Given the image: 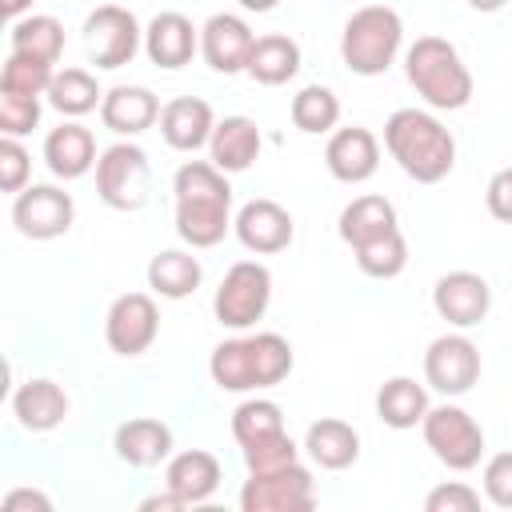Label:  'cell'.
<instances>
[{
  "mask_svg": "<svg viewBox=\"0 0 512 512\" xmlns=\"http://www.w3.org/2000/svg\"><path fill=\"white\" fill-rule=\"evenodd\" d=\"M212 128H216V116H212V104L200 100V96H176L160 108V136L168 148L176 152H196L212 140Z\"/></svg>",
  "mask_w": 512,
  "mask_h": 512,
  "instance_id": "20",
  "label": "cell"
},
{
  "mask_svg": "<svg viewBox=\"0 0 512 512\" xmlns=\"http://www.w3.org/2000/svg\"><path fill=\"white\" fill-rule=\"evenodd\" d=\"M100 120L116 136H140L160 120V100L144 84H116L100 100Z\"/></svg>",
  "mask_w": 512,
  "mask_h": 512,
  "instance_id": "21",
  "label": "cell"
},
{
  "mask_svg": "<svg viewBox=\"0 0 512 512\" xmlns=\"http://www.w3.org/2000/svg\"><path fill=\"white\" fill-rule=\"evenodd\" d=\"M240 508L244 512H308L316 508V480L300 460L272 472H248L240 488Z\"/></svg>",
  "mask_w": 512,
  "mask_h": 512,
  "instance_id": "9",
  "label": "cell"
},
{
  "mask_svg": "<svg viewBox=\"0 0 512 512\" xmlns=\"http://www.w3.org/2000/svg\"><path fill=\"white\" fill-rule=\"evenodd\" d=\"M204 280V268L192 252H180V248H164L148 260V288L164 300H184L200 288Z\"/></svg>",
  "mask_w": 512,
  "mask_h": 512,
  "instance_id": "29",
  "label": "cell"
},
{
  "mask_svg": "<svg viewBox=\"0 0 512 512\" xmlns=\"http://www.w3.org/2000/svg\"><path fill=\"white\" fill-rule=\"evenodd\" d=\"M32 176V156L20 144V136H0V188L4 192H24Z\"/></svg>",
  "mask_w": 512,
  "mask_h": 512,
  "instance_id": "39",
  "label": "cell"
},
{
  "mask_svg": "<svg viewBox=\"0 0 512 512\" xmlns=\"http://www.w3.org/2000/svg\"><path fill=\"white\" fill-rule=\"evenodd\" d=\"M148 188H152V168H148V152L132 140H120L112 148L100 152L96 160V196L116 208V212H136L148 204Z\"/></svg>",
  "mask_w": 512,
  "mask_h": 512,
  "instance_id": "6",
  "label": "cell"
},
{
  "mask_svg": "<svg viewBox=\"0 0 512 512\" xmlns=\"http://www.w3.org/2000/svg\"><path fill=\"white\" fill-rule=\"evenodd\" d=\"M280 0H240V8H248V12H272Z\"/></svg>",
  "mask_w": 512,
  "mask_h": 512,
  "instance_id": "45",
  "label": "cell"
},
{
  "mask_svg": "<svg viewBox=\"0 0 512 512\" xmlns=\"http://www.w3.org/2000/svg\"><path fill=\"white\" fill-rule=\"evenodd\" d=\"M200 48V32L192 28V20L184 12H156L152 24L144 28V52L156 68H184Z\"/></svg>",
  "mask_w": 512,
  "mask_h": 512,
  "instance_id": "18",
  "label": "cell"
},
{
  "mask_svg": "<svg viewBox=\"0 0 512 512\" xmlns=\"http://www.w3.org/2000/svg\"><path fill=\"white\" fill-rule=\"evenodd\" d=\"M484 496L496 508H512V452H496L484 464Z\"/></svg>",
  "mask_w": 512,
  "mask_h": 512,
  "instance_id": "41",
  "label": "cell"
},
{
  "mask_svg": "<svg viewBox=\"0 0 512 512\" xmlns=\"http://www.w3.org/2000/svg\"><path fill=\"white\" fill-rule=\"evenodd\" d=\"M424 380L444 396H464L480 380V348L460 332L436 336L424 352Z\"/></svg>",
  "mask_w": 512,
  "mask_h": 512,
  "instance_id": "13",
  "label": "cell"
},
{
  "mask_svg": "<svg viewBox=\"0 0 512 512\" xmlns=\"http://www.w3.org/2000/svg\"><path fill=\"white\" fill-rule=\"evenodd\" d=\"M36 124H40V96L0 92V132L4 136H28Z\"/></svg>",
  "mask_w": 512,
  "mask_h": 512,
  "instance_id": "38",
  "label": "cell"
},
{
  "mask_svg": "<svg viewBox=\"0 0 512 512\" xmlns=\"http://www.w3.org/2000/svg\"><path fill=\"white\" fill-rule=\"evenodd\" d=\"M404 44V20L388 4H368L356 8L344 20L340 32V56L356 76H380L392 68L396 52Z\"/></svg>",
  "mask_w": 512,
  "mask_h": 512,
  "instance_id": "5",
  "label": "cell"
},
{
  "mask_svg": "<svg viewBox=\"0 0 512 512\" xmlns=\"http://www.w3.org/2000/svg\"><path fill=\"white\" fill-rule=\"evenodd\" d=\"M232 232H236V240H240L248 252L272 256V252H284V248L292 244L296 224H292V212H288L284 204L260 196V200H248V204L236 212Z\"/></svg>",
  "mask_w": 512,
  "mask_h": 512,
  "instance_id": "14",
  "label": "cell"
},
{
  "mask_svg": "<svg viewBox=\"0 0 512 512\" xmlns=\"http://www.w3.org/2000/svg\"><path fill=\"white\" fill-rule=\"evenodd\" d=\"M160 336V308L148 292H124L104 316V340L116 356H140Z\"/></svg>",
  "mask_w": 512,
  "mask_h": 512,
  "instance_id": "11",
  "label": "cell"
},
{
  "mask_svg": "<svg viewBox=\"0 0 512 512\" xmlns=\"http://www.w3.org/2000/svg\"><path fill=\"white\" fill-rule=\"evenodd\" d=\"M164 488L184 504H204L212 500V492L220 488V460L204 448H188V452H176L168 456V468H164Z\"/></svg>",
  "mask_w": 512,
  "mask_h": 512,
  "instance_id": "19",
  "label": "cell"
},
{
  "mask_svg": "<svg viewBox=\"0 0 512 512\" xmlns=\"http://www.w3.org/2000/svg\"><path fill=\"white\" fill-rule=\"evenodd\" d=\"M352 256H356V264H360L364 276H372V280H392V276H400V272L408 268V240H404V232L396 228V232H388V236H380V240H368V244L352 248Z\"/></svg>",
  "mask_w": 512,
  "mask_h": 512,
  "instance_id": "34",
  "label": "cell"
},
{
  "mask_svg": "<svg viewBox=\"0 0 512 512\" xmlns=\"http://www.w3.org/2000/svg\"><path fill=\"white\" fill-rule=\"evenodd\" d=\"M324 164L328 172L340 180V184H364L376 168H380V140L352 124V128H336L328 136V148H324Z\"/></svg>",
  "mask_w": 512,
  "mask_h": 512,
  "instance_id": "17",
  "label": "cell"
},
{
  "mask_svg": "<svg viewBox=\"0 0 512 512\" xmlns=\"http://www.w3.org/2000/svg\"><path fill=\"white\" fill-rule=\"evenodd\" d=\"M100 100H104V92H100V84H96V76H92L88 68H64V72H56L52 84H48V104H52L60 116H84V112H92Z\"/></svg>",
  "mask_w": 512,
  "mask_h": 512,
  "instance_id": "32",
  "label": "cell"
},
{
  "mask_svg": "<svg viewBox=\"0 0 512 512\" xmlns=\"http://www.w3.org/2000/svg\"><path fill=\"white\" fill-rule=\"evenodd\" d=\"M144 32L140 20L124 4H100L84 20V52L96 68H124L140 52Z\"/></svg>",
  "mask_w": 512,
  "mask_h": 512,
  "instance_id": "10",
  "label": "cell"
},
{
  "mask_svg": "<svg viewBox=\"0 0 512 512\" xmlns=\"http://www.w3.org/2000/svg\"><path fill=\"white\" fill-rule=\"evenodd\" d=\"M260 128L256 120L248 116H224L216 120L212 128V140H208V152H212V164L220 172H248L260 156Z\"/></svg>",
  "mask_w": 512,
  "mask_h": 512,
  "instance_id": "26",
  "label": "cell"
},
{
  "mask_svg": "<svg viewBox=\"0 0 512 512\" xmlns=\"http://www.w3.org/2000/svg\"><path fill=\"white\" fill-rule=\"evenodd\" d=\"M268 300H272V272L260 260H236L212 296V312L224 328L244 332L268 312Z\"/></svg>",
  "mask_w": 512,
  "mask_h": 512,
  "instance_id": "8",
  "label": "cell"
},
{
  "mask_svg": "<svg viewBox=\"0 0 512 512\" xmlns=\"http://www.w3.org/2000/svg\"><path fill=\"white\" fill-rule=\"evenodd\" d=\"M252 44H256V32L240 16H232V12H216L200 28V52H204L208 68L212 72H224V76L248 72Z\"/></svg>",
  "mask_w": 512,
  "mask_h": 512,
  "instance_id": "16",
  "label": "cell"
},
{
  "mask_svg": "<svg viewBox=\"0 0 512 512\" xmlns=\"http://www.w3.org/2000/svg\"><path fill=\"white\" fill-rule=\"evenodd\" d=\"M484 204L500 224H512V168H500L488 188H484Z\"/></svg>",
  "mask_w": 512,
  "mask_h": 512,
  "instance_id": "42",
  "label": "cell"
},
{
  "mask_svg": "<svg viewBox=\"0 0 512 512\" xmlns=\"http://www.w3.org/2000/svg\"><path fill=\"white\" fill-rule=\"evenodd\" d=\"M468 4H472L476 12H500V8L508 4V0H468Z\"/></svg>",
  "mask_w": 512,
  "mask_h": 512,
  "instance_id": "46",
  "label": "cell"
},
{
  "mask_svg": "<svg viewBox=\"0 0 512 512\" xmlns=\"http://www.w3.org/2000/svg\"><path fill=\"white\" fill-rule=\"evenodd\" d=\"M300 460V448L288 432H276V436H264L256 444H244V464L248 472H272V468H284V464H296Z\"/></svg>",
  "mask_w": 512,
  "mask_h": 512,
  "instance_id": "37",
  "label": "cell"
},
{
  "mask_svg": "<svg viewBox=\"0 0 512 512\" xmlns=\"http://www.w3.org/2000/svg\"><path fill=\"white\" fill-rule=\"evenodd\" d=\"M140 508H144V512H156V508H184V504L164 488V496H148V500H140Z\"/></svg>",
  "mask_w": 512,
  "mask_h": 512,
  "instance_id": "44",
  "label": "cell"
},
{
  "mask_svg": "<svg viewBox=\"0 0 512 512\" xmlns=\"http://www.w3.org/2000/svg\"><path fill=\"white\" fill-rule=\"evenodd\" d=\"M20 508H40V512H52V500L36 488H12L4 496V512H20Z\"/></svg>",
  "mask_w": 512,
  "mask_h": 512,
  "instance_id": "43",
  "label": "cell"
},
{
  "mask_svg": "<svg viewBox=\"0 0 512 512\" xmlns=\"http://www.w3.org/2000/svg\"><path fill=\"white\" fill-rule=\"evenodd\" d=\"M404 72L416 96L436 112H456L472 100V72L444 36H420L404 52Z\"/></svg>",
  "mask_w": 512,
  "mask_h": 512,
  "instance_id": "4",
  "label": "cell"
},
{
  "mask_svg": "<svg viewBox=\"0 0 512 512\" xmlns=\"http://www.w3.org/2000/svg\"><path fill=\"white\" fill-rule=\"evenodd\" d=\"M276 432H284V412L272 400H244L232 412V436L240 448L264 440V436H276Z\"/></svg>",
  "mask_w": 512,
  "mask_h": 512,
  "instance_id": "35",
  "label": "cell"
},
{
  "mask_svg": "<svg viewBox=\"0 0 512 512\" xmlns=\"http://www.w3.org/2000/svg\"><path fill=\"white\" fill-rule=\"evenodd\" d=\"M400 224H396V208H392V200H384V196H356L344 212H340V240L348 244V248H360V244H368V240H380V236H388V232H396Z\"/></svg>",
  "mask_w": 512,
  "mask_h": 512,
  "instance_id": "28",
  "label": "cell"
},
{
  "mask_svg": "<svg viewBox=\"0 0 512 512\" xmlns=\"http://www.w3.org/2000/svg\"><path fill=\"white\" fill-rule=\"evenodd\" d=\"M384 148L416 184H440L456 168V136L424 108H396L384 124Z\"/></svg>",
  "mask_w": 512,
  "mask_h": 512,
  "instance_id": "2",
  "label": "cell"
},
{
  "mask_svg": "<svg viewBox=\"0 0 512 512\" xmlns=\"http://www.w3.org/2000/svg\"><path fill=\"white\" fill-rule=\"evenodd\" d=\"M424 508L428 512H476L480 508V492L468 488L464 480H448V484H440V488H432L424 496Z\"/></svg>",
  "mask_w": 512,
  "mask_h": 512,
  "instance_id": "40",
  "label": "cell"
},
{
  "mask_svg": "<svg viewBox=\"0 0 512 512\" xmlns=\"http://www.w3.org/2000/svg\"><path fill=\"white\" fill-rule=\"evenodd\" d=\"M12 416L28 432H52L68 416V392L48 376H32L12 392Z\"/></svg>",
  "mask_w": 512,
  "mask_h": 512,
  "instance_id": "23",
  "label": "cell"
},
{
  "mask_svg": "<svg viewBox=\"0 0 512 512\" xmlns=\"http://www.w3.org/2000/svg\"><path fill=\"white\" fill-rule=\"evenodd\" d=\"M12 52L20 56H32V60H44V64H56L60 52H64V24L48 12H32V16H20L12 20V36H8Z\"/></svg>",
  "mask_w": 512,
  "mask_h": 512,
  "instance_id": "31",
  "label": "cell"
},
{
  "mask_svg": "<svg viewBox=\"0 0 512 512\" xmlns=\"http://www.w3.org/2000/svg\"><path fill=\"white\" fill-rule=\"evenodd\" d=\"M420 432H424V444L432 448V456L452 472H468L484 456V428L460 404L428 408L420 420Z\"/></svg>",
  "mask_w": 512,
  "mask_h": 512,
  "instance_id": "7",
  "label": "cell"
},
{
  "mask_svg": "<svg viewBox=\"0 0 512 512\" xmlns=\"http://www.w3.org/2000/svg\"><path fill=\"white\" fill-rule=\"evenodd\" d=\"M52 76H56V68H52V64L32 60V56H20V52H8V60H4V68H0V92L48 96Z\"/></svg>",
  "mask_w": 512,
  "mask_h": 512,
  "instance_id": "36",
  "label": "cell"
},
{
  "mask_svg": "<svg viewBox=\"0 0 512 512\" xmlns=\"http://www.w3.org/2000/svg\"><path fill=\"white\" fill-rule=\"evenodd\" d=\"M292 364H296L292 344L280 332H256L216 344L208 372L220 392H260V388H276L292 372Z\"/></svg>",
  "mask_w": 512,
  "mask_h": 512,
  "instance_id": "3",
  "label": "cell"
},
{
  "mask_svg": "<svg viewBox=\"0 0 512 512\" xmlns=\"http://www.w3.org/2000/svg\"><path fill=\"white\" fill-rule=\"evenodd\" d=\"M304 452L328 472H344L360 460V432L340 416H320L304 432Z\"/></svg>",
  "mask_w": 512,
  "mask_h": 512,
  "instance_id": "25",
  "label": "cell"
},
{
  "mask_svg": "<svg viewBox=\"0 0 512 512\" xmlns=\"http://www.w3.org/2000/svg\"><path fill=\"white\" fill-rule=\"evenodd\" d=\"M176 236L188 248H216L232 228V184L212 160H188L172 176Z\"/></svg>",
  "mask_w": 512,
  "mask_h": 512,
  "instance_id": "1",
  "label": "cell"
},
{
  "mask_svg": "<svg viewBox=\"0 0 512 512\" xmlns=\"http://www.w3.org/2000/svg\"><path fill=\"white\" fill-rule=\"evenodd\" d=\"M424 412H428V392L412 376H392V380L380 384V392H376V416L388 428L408 432V428H416L424 420Z\"/></svg>",
  "mask_w": 512,
  "mask_h": 512,
  "instance_id": "30",
  "label": "cell"
},
{
  "mask_svg": "<svg viewBox=\"0 0 512 512\" xmlns=\"http://www.w3.org/2000/svg\"><path fill=\"white\" fill-rule=\"evenodd\" d=\"M292 124L308 136H324L340 124V100L324 84H308L292 96Z\"/></svg>",
  "mask_w": 512,
  "mask_h": 512,
  "instance_id": "33",
  "label": "cell"
},
{
  "mask_svg": "<svg viewBox=\"0 0 512 512\" xmlns=\"http://www.w3.org/2000/svg\"><path fill=\"white\" fill-rule=\"evenodd\" d=\"M432 308L440 320L456 324V328H472L488 316L492 308V288L480 272H444L432 288Z\"/></svg>",
  "mask_w": 512,
  "mask_h": 512,
  "instance_id": "15",
  "label": "cell"
},
{
  "mask_svg": "<svg viewBox=\"0 0 512 512\" xmlns=\"http://www.w3.org/2000/svg\"><path fill=\"white\" fill-rule=\"evenodd\" d=\"M112 448L132 468H156L160 460L172 456V428L156 416H136V420H124L116 428Z\"/></svg>",
  "mask_w": 512,
  "mask_h": 512,
  "instance_id": "24",
  "label": "cell"
},
{
  "mask_svg": "<svg viewBox=\"0 0 512 512\" xmlns=\"http://www.w3.org/2000/svg\"><path fill=\"white\" fill-rule=\"evenodd\" d=\"M300 72V44L284 32H268V36H256L252 44V56H248V76L256 84H288L292 76Z\"/></svg>",
  "mask_w": 512,
  "mask_h": 512,
  "instance_id": "27",
  "label": "cell"
},
{
  "mask_svg": "<svg viewBox=\"0 0 512 512\" xmlns=\"http://www.w3.org/2000/svg\"><path fill=\"white\" fill-rule=\"evenodd\" d=\"M96 160H100L96 156V136L76 120L60 124L44 136V164L56 180H80L96 168Z\"/></svg>",
  "mask_w": 512,
  "mask_h": 512,
  "instance_id": "22",
  "label": "cell"
},
{
  "mask_svg": "<svg viewBox=\"0 0 512 512\" xmlns=\"http://www.w3.org/2000/svg\"><path fill=\"white\" fill-rule=\"evenodd\" d=\"M72 220H76V204L56 184H28L12 200V224L28 240H56L72 228Z\"/></svg>",
  "mask_w": 512,
  "mask_h": 512,
  "instance_id": "12",
  "label": "cell"
}]
</instances>
